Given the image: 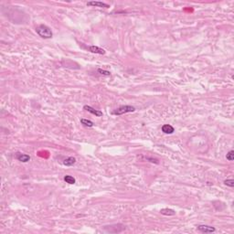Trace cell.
<instances>
[{
  "mask_svg": "<svg viewBox=\"0 0 234 234\" xmlns=\"http://www.w3.org/2000/svg\"><path fill=\"white\" fill-rule=\"evenodd\" d=\"M160 212L162 215H165V216H173V215L176 214L175 210H173L171 209H162L160 210Z\"/></svg>",
  "mask_w": 234,
  "mask_h": 234,
  "instance_id": "cell-10",
  "label": "cell"
},
{
  "mask_svg": "<svg viewBox=\"0 0 234 234\" xmlns=\"http://www.w3.org/2000/svg\"><path fill=\"white\" fill-rule=\"evenodd\" d=\"M17 159L18 161L23 162V163H27L30 160V156L29 155H26V154H21V153H17Z\"/></svg>",
  "mask_w": 234,
  "mask_h": 234,
  "instance_id": "cell-6",
  "label": "cell"
},
{
  "mask_svg": "<svg viewBox=\"0 0 234 234\" xmlns=\"http://www.w3.org/2000/svg\"><path fill=\"white\" fill-rule=\"evenodd\" d=\"M76 163V158L73 157V156H70L68 158H66L65 160L63 161V165L66 166H73L74 164Z\"/></svg>",
  "mask_w": 234,
  "mask_h": 234,
  "instance_id": "cell-9",
  "label": "cell"
},
{
  "mask_svg": "<svg viewBox=\"0 0 234 234\" xmlns=\"http://www.w3.org/2000/svg\"><path fill=\"white\" fill-rule=\"evenodd\" d=\"M87 6L89 7H104V8H108L110 7V6L108 4L101 2V1H91L87 3Z\"/></svg>",
  "mask_w": 234,
  "mask_h": 234,
  "instance_id": "cell-4",
  "label": "cell"
},
{
  "mask_svg": "<svg viewBox=\"0 0 234 234\" xmlns=\"http://www.w3.org/2000/svg\"><path fill=\"white\" fill-rule=\"evenodd\" d=\"M83 109L85 110V111H87V112H89V113H91V114H94V115L97 116V117H101V116H102V112H101V111H99V110H96V109L92 108V107L89 106V105H85V106L83 107Z\"/></svg>",
  "mask_w": 234,
  "mask_h": 234,
  "instance_id": "cell-5",
  "label": "cell"
},
{
  "mask_svg": "<svg viewBox=\"0 0 234 234\" xmlns=\"http://www.w3.org/2000/svg\"><path fill=\"white\" fill-rule=\"evenodd\" d=\"M89 49H90L91 52L92 53H96V54H105V50L101 49L100 47H97V46H90L89 47Z\"/></svg>",
  "mask_w": 234,
  "mask_h": 234,
  "instance_id": "cell-7",
  "label": "cell"
},
{
  "mask_svg": "<svg viewBox=\"0 0 234 234\" xmlns=\"http://www.w3.org/2000/svg\"><path fill=\"white\" fill-rule=\"evenodd\" d=\"M135 111V108L134 106L131 105H123L119 107L118 109H116L115 111L113 112V114L115 115H122L124 114H127V113H134Z\"/></svg>",
  "mask_w": 234,
  "mask_h": 234,
  "instance_id": "cell-2",
  "label": "cell"
},
{
  "mask_svg": "<svg viewBox=\"0 0 234 234\" xmlns=\"http://www.w3.org/2000/svg\"><path fill=\"white\" fill-rule=\"evenodd\" d=\"M224 184L229 186V187H231V188H233V187H234V180L232 179H226L225 181H224Z\"/></svg>",
  "mask_w": 234,
  "mask_h": 234,
  "instance_id": "cell-14",
  "label": "cell"
},
{
  "mask_svg": "<svg viewBox=\"0 0 234 234\" xmlns=\"http://www.w3.org/2000/svg\"><path fill=\"white\" fill-rule=\"evenodd\" d=\"M198 230L203 233H212V232H215L216 229L214 227L208 226V225H199Z\"/></svg>",
  "mask_w": 234,
  "mask_h": 234,
  "instance_id": "cell-3",
  "label": "cell"
},
{
  "mask_svg": "<svg viewBox=\"0 0 234 234\" xmlns=\"http://www.w3.org/2000/svg\"><path fill=\"white\" fill-rule=\"evenodd\" d=\"M36 32L42 39H51L53 36V33L52 31H51L50 27L43 24L36 27Z\"/></svg>",
  "mask_w": 234,
  "mask_h": 234,
  "instance_id": "cell-1",
  "label": "cell"
},
{
  "mask_svg": "<svg viewBox=\"0 0 234 234\" xmlns=\"http://www.w3.org/2000/svg\"><path fill=\"white\" fill-rule=\"evenodd\" d=\"M64 181L66 182V183H68V184H71V185H73V184L76 182L75 179H74L73 177H72V176H69V175H67V176H65V177H64Z\"/></svg>",
  "mask_w": 234,
  "mask_h": 234,
  "instance_id": "cell-11",
  "label": "cell"
},
{
  "mask_svg": "<svg viewBox=\"0 0 234 234\" xmlns=\"http://www.w3.org/2000/svg\"><path fill=\"white\" fill-rule=\"evenodd\" d=\"M81 123L84 126H86V127H92V126H93L92 122L90 121V120H88V119H81Z\"/></svg>",
  "mask_w": 234,
  "mask_h": 234,
  "instance_id": "cell-12",
  "label": "cell"
},
{
  "mask_svg": "<svg viewBox=\"0 0 234 234\" xmlns=\"http://www.w3.org/2000/svg\"><path fill=\"white\" fill-rule=\"evenodd\" d=\"M226 158L228 159L229 161H233L234 160V151L231 150L230 152H229L227 154V156H226Z\"/></svg>",
  "mask_w": 234,
  "mask_h": 234,
  "instance_id": "cell-13",
  "label": "cell"
},
{
  "mask_svg": "<svg viewBox=\"0 0 234 234\" xmlns=\"http://www.w3.org/2000/svg\"><path fill=\"white\" fill-rule=\"evenodd\" d=\"M162 132L166 134H171L175 132V129L170 124H164L162 126Z\"/></svg>",
  "mask_w": 234,
  "mask_h": 234,
  "instance_id": "cell-8",
  "label": "cell"
},
{
  "mask_svg": "<svg viewBox=\"0 0 234 234\" xmlns=\"http://www.w3.org/2000/svg\"><path fill=\"white\" fill-rule=\"evenodd\" d=\"M98 72L102 75H106V76H109L111 75V72H108V71H104V70H102V69H98Z\"/></svg>",
  "mask_w": 234,
  "mask_h": 234,
  "instance_id": "cell-15",
  "label": "cell"
}]
</instances>
